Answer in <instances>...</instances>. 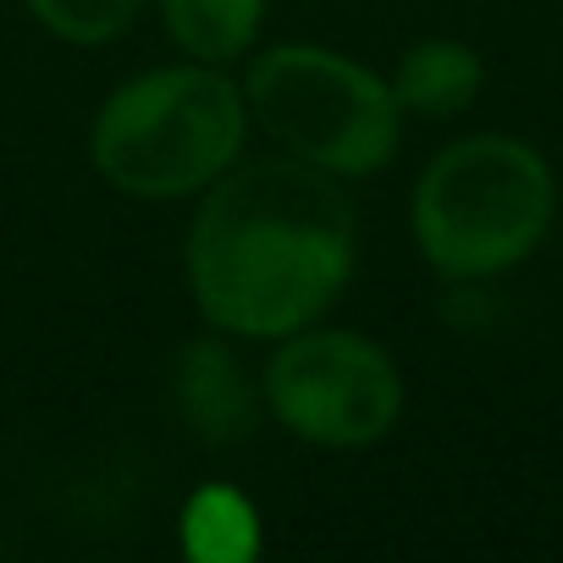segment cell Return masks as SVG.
<instances>
[{
	"label": "cell",
	"mask_w": 563,
	"mask_h": 563,
	"mask_svg": "<svg viewBox=\"0 0 563 563\" xmlns=\"http://www.w3.org/2000/svg\"><path fill=\"white\" fill-rule=\"evenodd\" d=\"M23 7L62 45H117L139 23L144 0H23Z\"/></svg>",
	"instance_id": "9"
},
{
	"label": "cell",
	"mask_w": 563,
	"mask_h": 563,
	"mask_svg": "<svg viewBox=\"0 0 563 563\" xmlns=\"http://www.w3.org/2000/svg\"><path fill=\"white\" fill-rule=\"evenodd\" d=\"M409 221L437 276H503L552 227V166L525 139L470 133L420 172Z\"/></svg>",
	"instance_id": "3"
},
{
	"label": "cell",
	"mask_w": 563,
	"mask_h": 563,
	"mask_svg": "<svg viewBox=\"0 0 563 563\" xmlns=\"http://www.w3.org/2000/svg\"><path fill=\"white\" fill-rule=\"evenodd\" d=\"M249 128L243 84L221 78V67H150L100 106L89 161L128 199H188L243 161Z\"/></svg>",
	"instance_id": "2"
},
{
	"label": "cell",
	"mask_w": 563,
	"mask_h": 563,
	"mask_svg": "<svg viewBox=\"0 0 563 563\" xmlns=\"http://www.w3.org/2000/svg\"><path fill=\"white\" fill-rule=\"evenodd\" d=\"M249 122L294 161L376 177L404 144V106L382 73L327 45H271L243 78Z\"/></svg>",
	"instance_id": "4"
},
{
	"label": "cell",
	"mask_w": 563,
	"mask_h": 563,
	"mask_svg": "<svg viewBox=\"0 0 563 563\" xmlns=\"http://www.w3.org/2000/svg\"><path fill=\"white\" fill-rule=\"evenodd\" d=\"M265 409L310 448H376L404 415V371L365 332L299 327L276 338L265 365Z\"/></svg>",
	"instance_id": "5"
},
{
	"label": "cell",
	"mask_w": 563,
	"mask_h": 563,
	"mask_svg": "<svg viewBox=\"0 0 563 563\" xmlns=\"http://www.w3.org/2000/svg\"><path fill=\"white\" fill-rule=\"evenodd\" d=\"M177 404L205 442H243L254 426V393H249L238 360L210 338H199L177 354Z\"/></svg>",
	"instance_id": "6"
},
{
	"label": "cell",
	"mask_w": 563,
	"mask_h": 563,
	"mask_svg": "<svg viewBox=\"0 0 563 563\" xmlns=\"http://www.w3.org/2000/svg\"><path fill=\"white\" fill-rule=\"evenodd\" d=\"M398 106L415 117H459L475 106L486 84V62L464 40H420L404 51L398 73L387 78Z\"/></svg>",
	"instance_id": "7"
},
{
	"label": "cell",
	"mask_w": 563,
	"mask_h": 563,
	"mask_svg": "<svg viewBox=\"0 0 563 563\" xmlns=\"http://www.w3.org/2000/svg\"><path fill=\"white\" fill-rule=\"evenodd\" d=\"M188 552L210 558V563L249 558L254 552V508L238 492H227V486L199 492L194 508H188Z\"/></svg>",
	"instance_id": "10"
},
{
	"label": "cell",
	"mask_w": 563,
	"mask_h": 563,
	"mask_svg": "<svg viewBox=\"0 0 563 563\" xmlns=\"http://www.w3.org/2000/svg\"><path fill=\"white\" fill-rule=\"evenodd\" d=\"M360 227L343 183L294 155L232 161L188 227V288L227 338L316 327L354 276Z\"/></svg>",
	"instance_id": "1"
},
{
	"label": "cell",
	"mask_w": 563,
	"mask_h": 563,
	"mask_svg": "<svg viewBox=\"0 0 563 563\" xmlns=\"http://www.w3.org/2000/svg\"><path fill=\"white\" fill-rule=\"evenodd\" d=\"M161 23L188 62L227 67L254 51L265 29V0H161Z\"/></svg>",
	"instance_id": "8"
}]
</instances>
